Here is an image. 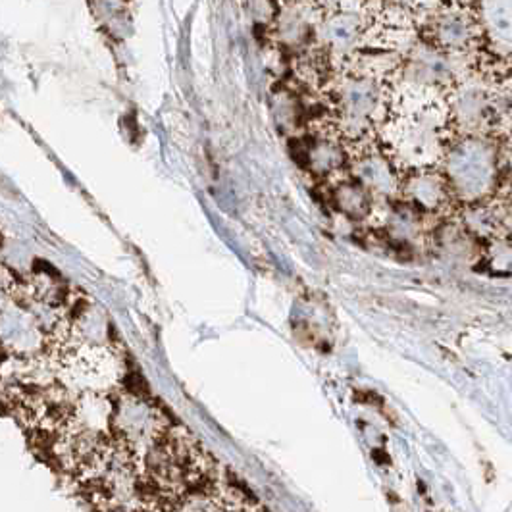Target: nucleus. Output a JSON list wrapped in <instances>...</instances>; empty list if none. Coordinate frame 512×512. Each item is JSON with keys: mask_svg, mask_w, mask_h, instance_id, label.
Instances as JSON below:
<instances>
[{"mask_svg": "<svg viewBox=\"0 0 512 512\" xmlns=\"http://www.w3.org/2000/svg\"><path fill=\"white\" fill-rule=\"evenodd\" d=\"M457 137L445 93L391 83L378 147L401 176L439 170Z\"/></svg>", "mask_w": 512, "mask_h": 512, "instance_id": "nucleus-1", "label": "nucleus"}, {"mask_svg": "<svg viewBox=\"0 0 512 512\" xmlns=\"http://www.w3.org/2000/svg\"><path fill=\"white\" fill-rule=\"evenodd\" d=\"M507 139L493 137H457L441 164V172L449 181L461 206L476 205L493 197H509L503 193L509 154Z\"/></svg>", "mask_w": 512, "mask_h": 512, "instance_id": "nucleus-2", "label": "nucleus"}, {"mask_svg": "<svg viewBox=\"0 0 512 512\" xmlns=\"http://www.w3.org/2000/svg\"><path fill=\"white\" fill-rule=\"evenodd\" d=\"M482 26L484 51L499 60H511V2H480L476 4Z\"/></svg>", "mask_w": 512, "mask_h": 512, "instance_id": "nucleus-3", "label": "nucleus"}, {"mask_svg": "<svg viewBox=\"0 0 512 512\" xmlns=\"http://www.w3.org/2000/svg\"><path fill=\"white\" fill-rule=\"evenodd\" d=\"M332 203L341 214L353 220H370L378 206L349 174L347 178L332 181Z\"/></svg>", "mask_w": 512, "mask_h": 512, "instance_id": "nucleus-4", "label": "nucleus"}]
</instances>
